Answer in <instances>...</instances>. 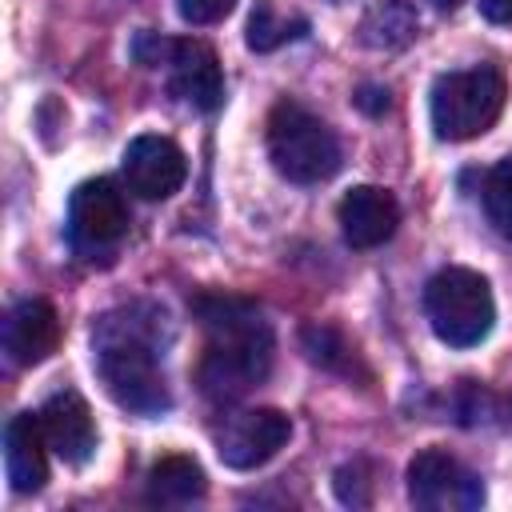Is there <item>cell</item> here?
Here are the masks:
<instances>
[{
  "label": "cell",
  "mask_w": 512,
  "mask_h": 512,
  "mask_svg": "<svg viewBox=\"0 0 512 512\" xmlns=\"http://www.w3.org/2000/svg\"><path fill=\"white\" fill-rule=\"evenodd\" d=\"M192 312L208 332L204 356L196 364V388L212 404H236L272 372V328L260 308L240 296L208 292L192 300Z\"/></svg>",
  "instance_id": "6da1fadb"
},
{
  "label": "cell",
  "mask_w": 512,
  "mask_h": 512,
  "mask_svg": "<svg viewBox=\"0 0 512 512\" xmlns=\"http://www.w3.org/2000/svg\"><path fill=\"white\" fill-rule=\"evenodd\" d=\"M160 332H164V312L152 304L112 308L96 320L92 332V364L104 392L120 408L140 416H160L172 404L160 368Z\"/></svg>",
  "instance_id": "7a4b0ae2"
},
{
  "label": "cell",
  "mask_w": 512,
  "mask_h": 512,
  "mask_svg": "<svg viewBox=\"0 0 512 512\" xmlns=\"http://www.w3.org/2000/svg\"><path fill=\"white\" fill-rule=\"evenodd\" d=\"M268 160L292 184H320L340 172V140L320 116L280 100L268 112Z\"/></svg>",
  "instance_id": "3957f363"
},
{
  "label": "cell",
  "mask_w": 512,
  "mask_h": 512,
  "mask_svg": "<svg viewBox=\"0 0 512 512\" xmlns=\"http://www.w3.org/2000/svg\"><path fill=\"white\" fill-rule=\"evenodd\" d=\"M508 100V84L492 64H476L464 72H444L432 84L428 112L440 140H472L484 136Z\"/></svg>",
  "instance_id": "277c9868"
},
{
  "label": "cell",
  "mask_w": 512,
  "mask_h": 512,
  "mask_svg": "<svg viewBox=\"0 0 512 512\" xmlns=\"http://www.w3.org/2000/svg\"><path fill=\"white\" fill-rule=\"evenodd\" d=\"M424 312H428L432 332L448 348H472L496 324L492 288L472 268H440L424 284Z\"/></svg>",
  "instance_id": "5b68a950"
},
{
  "label": "cell",
  "mask_w": 512,
  "mask_h": 512,
  "mask_svg": "<svg viewBox=\"0 0 512 512\" xmlns=\"http://www.w3.org/2000/svg\"><path fill=\"white\" fill-rule=\"evenodd\" d=\"M132 56L144 68H164L168 92L196 112H216L224 104V72L204 40H168L160 32H140L132 40Z\"/></svg>",
  "instance_id": "8992f818"
},
{
  "label": "cell",
  "mask_w": 512,
  "mask_h": 512,
  "mask_svg": "<svg viewBox=\"0 0 512 512\" xmlns=\"http://www.w3.org/2000/svg\"><path fill=\"white\" fill-rule=\"evenodd\" d=\"M128 236V204L112 180H84L68 200V244L84 260H108Z\"/></svg>",
  "instance_id": "52a82bcc"
},
{
  "label": "cell",
  "mask_w": 512,
  "mask_h": 512,
  "mask_svg": "<svg viewBox=\"0 0 512 512\" xmlns=\"http://www.w3.org/2000/svg\"><path fill=\"white\" fill-rule=\"evenodd\" d=\"M408 500L428 512H476L484 504V484L456 456L424 448L408 464Z\"/></svg>",
  "instance_id": "ba28073f"
},
{
  "label": "cell",
  "mask_w": 512,
  "mask_h": 512,
  "mask_svg": "<svg viewBox=\"0 0 512 512\" xmlns=\"http://www.w3.org/2000/svg\"><path fill=\"white\" fill-rule=\"evenodd\" d=\"M292 436V420L280 408H244L224 416V424L216 428V456L236 468V472H252L260 464H268Z\"/></svg>",
  "instance_id": "9c48e42d"
},
{
  "label": "cell",
  "mask_w": 512,
  "mask_h": 512,
  "mask_svg": "<svg viewBox=\"0 0 512 512\" xmlns=\"http://www.w3.org/2000/svg\"><path fill=\"white\" fill-rule=\"evenodd\" d=\"M124 184L132 196L140 200H168L172 192H180L184 176H188V160L184 152L168 140V136H136L124 148Z\"/></svg>",
  "instance_id": "30bf717a"
},
{
  "label": "cell",
  "mask_w": 512,
  "mask_h": 512,
  "mask_svg": "<svg viewBox=\"0 0 512 512\" xmlns=\"http://www.w3.org/2000/svg\"><path fill=\"white\" fill-rule=\"evenodd\" d=\"M36 416H40V428H44L48 448L64 464L80 468V464L92 460V452H96V424H92V408H88V400L80 392L64 388V392L48 396Z\"/></svg>",
  "instance_id": "8fae6325"
},
{
  "label": "cell",
  "mask_w": 512,
  "mask_h": 512,
  "mask_svg": "<svg viewBox=\"0 0 512 512\" xmlns=\"http://www.w3.org/2000/svg\"><path fill=\"white\" fill-rule=\"evenodd\" d=\"M336 220H340V232L352 248H376V244L392 240V232L400 224V204L388 188L360 184V188L344 192Z\"/></svg>",
  "instance_id": "7c38bea8"
},
{
  "label": "cell",
  "mask_w": 512,
  "mask_h": 512,
  "mask_svg": "<svg viewBox=\"0 0 512 512\" xmlns=\"http://www.w3.org/2000/svg\"><path fill=\"white\" fill-rule=\"evenodd\" d=\"M60 344V316L48 300L32 296V300H20L8 320H4V352L16 368H32L40 360H48Z\"/></svg>",
  "instance_id": "4fadbf2b"
},
{
  "label": "cell",
  "mask_w": 512,
  "mask_h": 512,
  "mask_svg": "<svg viewBox=\"0 0 512 512\" xmlns=\"http://www.w3.org/2000/svg\"><path fill=\"white\" fill-rule=\"evenodd\" d=\"M4 472L12 492L32 496L44 488L48 480V440L40 428V416L32 412H16L4 424Z\"/></svg>",
  "instance_id": "5bb4252c"
},
{
  "label": "cell",
  "mask_w": 512,
  "mask_h": 512,
  "mask_svg": "<svg viewBox=\"0 0 512 512\" xmlns=\"http://www.w3.org/2000/svg\"><path fill=\"white\" fill-rule=\"evenodd\" d=\"M144 492H148L152 504L180 508V504L200 500V496L208 492V480H204V468H200L192 456H160V460L148 468Z\"/></svg>",
  "instance_id": "9a60e30c"
},
{
  "label": "cell",
  "mask_w": 512,
  "mask_h": 512,
  "mask_svg": "<svg viewBox=\"0 0 512 512\" xmlns=\"http://www.w3.org/2000/svg\"><path fill=\"white\" fill-rule=\"evenodd\" d=\"M420 20L404 0H376L360 20V44L376 52H400L416 40Z\"/></svg>",
  "instance_id": "2e32d148"
},
{
  "label": "cell",
  "mask_w": 512,
  "mask_h": 512,
  "mask_svg": "<svg viewBox=\"0 0 512 512\" xmlns=\"http://www.w3.org/2000/svg\"><path fill=\"white\" fill-rule=\"evenodd\" d=\"M304 28H308V20H300V16H280L272 0H256V4H252V16H248V28H244V44H248L252 52H272V48H280V44L304 36Z\"/></svg>",
  "instance_id": "e0dca14e"
},
{
  "label": "cell",
  "mask_w": 512,
  "mask_h": 512,
  "mask_svg": "<svg viewBox=\"0 0 512 512\" xmlns=\"http://www.w3.org/2000/svg\"><path fill=\"white\" fill-rule=\"evenodd\" d=\"M484 212H488L492 228L504 240H512V156H504L488 172V180H484Z\"/></svg>",
  "instance_id": "ac0fdd59"
},
{
  "label": "cell",
  "mask_w": 512,
  "mask_h": 512,
  "mask_svg": "<svg viewBox=\"0 0 512 512\" xmlns=\"http://www.w3.org/2000/svg\"><path fill=\"white\" fill-rule=\"evenodd\" d=\"M300 340H304V352L316 360V364H324V368H348V344L340 340V332H332V328H324V324H308L304 332H300Z\"/></svg>",
  "instance_id": "d6986e66"
},
{
  "label": "cell",
  "mask_w": 512,
  "mask_h": 512,
  "mask_svg": "<svg viewBox=\"0 0 512 512\" xmlns=\"http://www.w3.org/2000/svg\"><path fill=\"white\" fill-rule=\"evenodd\" d=\"M176 8H180V16H184L188 24L204 28V24L224 20V16L236 8V0H176Z\"/></svg>",
  "instance_id": "ffe728a7"
},
{
  "label": "cell",
  "mask_w": 512,
  "mask_h": 512,
  "mask_svg": "<svg viewBox=\"0 0 512 512\" xmlns=\"http://www.w3.org/2000/svg\"><path fill=\"white\" fill-rule=\"evenodd\" d=\"M356 104H360L364 112H372V116H376V112H384V108H388V88L364 84V88H360V96H356Z\"/></svg>",
  "instance_id": "44dd1931"
},
{
  "label": "cell",
  "mask_w": 512,
  "mask_h": 512,
  "mask_svg": "<svg viewBox=\"0 0 512 512\" xmlns=\"http://www.w3.org/2000/svg\"><path fill=\"white\" fill-rule=\"evenodd\" d=\"M480 16L492 24L512 28V0H480Z\"/></svg>",
  "instance_id": "7402d4cb"
},
{
  "label": "cell",
  "mask_w": 512,
  "mask_h": 512,
  "mask_svg": "<svg viewBox=\"0 0 512 512\" xmlns=\"http://www.w3.org/2000/svg\"><path fill=\"white\" fill-rule=\"evenodd\" d=\"M432 4H436V8H440V12H452V8H460V4H464V0H432Z\"/></svg>",
  "instance_id": "603a6c76"
}]
</instances>
